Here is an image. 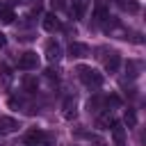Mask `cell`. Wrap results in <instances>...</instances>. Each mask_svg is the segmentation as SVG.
I'll return each mask as SVG.
<instances>
[{
    "label": "cell",
    "mask_w": 146,
    "mask_h": 146,
    "mask_svg": "<svg viewBox=\"0 0 146 146\" xmlns=\"http://www.w3.org/2000/svg\"><path fill=\"white\" fill-rule=\"evenodd\" d=\"M78 75H80L82 84L89 87V89H98L103 84V75L98 71H94L91 66H78Z\"/></svg>",
    "instance_id": "6da1fadb"
},
{
    "label": "cell",
    "mask_w": 146,
    "mask_h": 146,
    "mask_svg": "<svg viewBox=\"0 0 146 146\" xmlns=\"http://www.w3.org/2000/svg\"><path fill=\"white\" fill-rule=\"evenodd\" d=\"M39 66V57L34 50H25L21 57H18V68L21 71H34Z\"/></svg>",
    "instance_id": "7a4b0ae2"
},
{
    "label": "cell",
    "mask_w": 146,
    "mask_h": 146,
    "mask_svg": "<svg viewBox=\"0 0 146 146\" xmlns=\"http://www.w3.org/2000/svg\"><path fill=\"white\" fill-rule=\"evenodd\" d=\"M46 139V132L43 130H30L23 139V146H41V141Z\"/></svg>",
    "instance_id": "3957f363"
},
{
    "label": "cell",
    "mask_w": 146,
    "mask_h": 146,
    "mask_svg": "<svg viewBox=\"0 0 146 146\" xmlns=\"http://www.w3.org/2000/svg\"><path fill=\"white\" fill-rule=\"evenodd\" d=\"M21 125H18V121L16 119H11V116H0V135H11V132H16Z\"/></svg>",
    "instance_id": "277c9868"
},
{
    "label": "cell",
    "mask_w": 146,
    "mask_h": 146,
    "mask_svg": "<svg viewBox=\"0 0 146 146\" xmlns=\"http://www.w3.org/2000/svg\"><path fill=\"white\" fill-rule=\"evenodd\" d=\"M68 55L71 57H89L91 55V50H89V46H84V43H78V41H73L71 46H68Z\"/></svg>",
    "instance_id": "5b68a950"
},
{
    "label": "cell",
    "mask_w": 146,
    "mask_h": 146,
    "mask_svg": "<svg viewBox=\"0 0 146 146\" xmlns=\"http://www.w3.org/2000/svg\"><path fill=\"white\" fill-rule=\"evenodd\" d=\"M46 57H48V62H57L62 57V46L57 41H48L46 43Z\"/></svg>",
    "instance_id": "8992f818"
},
{
    "label": "cell",
    "mask_w": 146,
    "mask_h": 146,
    "mask_svg": "<svg viewBox=\"0 0 146 146\" xmlns=\"http://www.w3.org/2000/svg\"><path fill=\"white\" fill-rule=\"evenodd\" d=\"M119 66H121V57H119L116 52H110V57L105 59V71H107V73H116Z\"/></svg>",
    "instance_id": "52a82bcc"
},
{
    "label": "cell",
    "mask_w": 146,
    "mask_h": 146,
    "mask_svg": "<svg viewBox=\"0 0 146 146\" xmlns=\"http://www.w3.org/2000/svg\"><path fill=\"white\" fill-rule=\"evenodd\" d=\"M43 30H48V32L59 30V21H57L55 14H46V16H43Z\"/></svg>",
    "instance_id": "ba28073f"
},
{
    "label": "cell",
    "mask_w": 146,
    "mask_h": 146,
    "mask_svg": "<svg viewBox=\"0 0 146 146\" xmlns=\"http://www.w3.org/2000/svg\"><path fill=\"white\" fill-rule=\"evenodd\" d=\"M112 137H114V141H116V146H123L125 144V130L114 121V125H112Z\"/></svg>",
    "instance_id": "9c48e42d"
},
{
    "label": "cell",
    "mask_w": 146,
    "mask_h": 146,
    "mask_svg": "<svg viewBox=\"0 0 146 146\" xmlns=\"http://www.w3.org/2000/svg\"><path fill=\"white\" fill-rule=\"evenodd\" d=\"M87 5H89V0H73V7H71L73 16L75 18H82L84 11H87Z\"/></svg>",
    "instance_id": "30bf717a"
},
{
    "label": "cell",
    "mask_w": 146,
    "mask_h": 146,
    "mask_svg": "<svg viewBox=\"0 0 146 146\" xmlns=\"http://www.w3.org/2000/svg\"><path fill=\"white\" fill-rule=\"evenodd\" d=\"M116 5H119L123 11H130V14H137V11H139V2H137V0H116Z\"/></svg>",
    "instance_id": "8fae6325"
},
{
    "label": "cell",
    "mask_w": 146,
    "mask_h": 146,
    "mask_svg": "<svg viewBox=\"0 0 146 146\" xmlns=\"http://www.w3.org/2000/svg\"><path fill=\"white\" fill-rule=\"evenodd\" d=\"M112 125H114L112 114H100V116L96 119V128H100V130H107V128H112Z\"/></svg>",
    "instance_id": "7c38bea8"
},
{
    "label": "cell",
    "mask_w": 146,
    "mask_h": 146,
    "mask_svg": "<svg viewBox=\"0 0 146 146\" xmlns=\"http://www.w3.org/2000/svg\"><path fill=\"white\" fill-rule=\"evenodd\" d=\"M23 89H25L27 94H34V91L39 89V84H36V78H32V75H25V78H23Z\"/></svg>",
    "instance_id": "4fadbf2b"
},
{
    "label": "cell",
    "mask_w": 146,
    "mask_h": 146,
    "mask_svg": "<svg viewBox=\"0 0 146 146\" xmlns=\"http://www.w3.org/2000/svg\"><path fill=\"white\" fill-rule=\"evenodd\" d=\"M64 116L66 119H73L75 116V98H66L64 100Z\"/></svg>",
    "instance_id": "5bb4252c"
},
{
    "label": "cell",
    "mask_w": 146,
    "mask_h": 146,
    "mask_svg": "<svg viewBox=\"0 0 146 146\" xmlns=\"http://www.w3.org/2000/svg\"><path fill=\"white\" fill-rule=\"evenodd\" d=\"M14 11L9 9V7H5V9H0V23H5V25H9V23H14Z\"/></svg>",
    "instance_id": "9a60e30c"
},
{
    "label": "cell",
    "mask_w": 146,
    "mask_h": 146,
    "mask_svg": "<svg viewBox=\"0 0 146 146\" xmlns=\"http://www.w3.org/2000/svg\"><path fill=\"white\" fill-rule=\"evenodd\" d=\"M123 121H125V125H128V128H135V125H137V114H135V110H125Z\"/></svg>",
    "instance_id": "2e32d148"
},
{
    "label": "cell",
    "mask_w": 146,
    "mask_h": 146,
    "mask_svg": "<svg viewBox=\"0 0 146 146\" xmlns=\"http://www.w3.org/2000/svg\"><path fill=\"white\" fill-rule=\"evenodd\" d=\"M94 18H96V21H105V18H110V11H107V7L98 5V7L94 9Z\"/></svg>",
    "instance_id": "e0dca14e"
},
{
    "label": "cell",
    "mask_w": 146,
    "mask_h": 146,
    "mask_svg": "<svg viewBox=\"0 0 146 146\" xmlns=\"http://www.w3.org/2000/svg\"><path fill=\"white\" fill-rule=\"evenodd\" d=\"M0 78H2V82H5V84H9V82H11V68H9L7 64H0Z\"/></svg>",
    "instance_id": "ac0fdd59"
},
{
    "label": "cell",
    "mask_w": 146,
    "mask_h": 146,
    "mask_svg": "<svg viewBox=\"0 0 146 146\" xmlns=\"http://www.w3.org/2000/svg\"><path fill=\"white\" fill-rule=\"evenodd\" d=\"M100 103H103V100H100V98H98V96H94V98H91V100H89V103H87V107H89V112H91V110H94V112H96V110H98V107H100Z\"/></svg>",
    "instance_id": "d6986e66"
},
{
    "label": "cell",
    "mask_w": 146,
    "mask_h": 146,
    "mask_svg": "<svg viewBox=\"0 0 146 146\" xmlns=\"http://www.w3.org/2000/svg\"><path fill=\"white\" fill-rule=\"evenodd\" d=\"M21 105H23L21 98H9V107H21Z\"/></svg>",
    "instance_id": "ffe728a7"
},
{
    "label": "cell",
    "mask_w": 146,
    "mask_h": 146,
    "mask_svg": "<svg viewBox=\"0 0 146 146\" xmlns=\"http://www.w3.org/2000/svg\"><path fill=\"white\" fill-rule=\"evenodd\" d=\"M52 9H64V0H50Z\"/></svg>",
    "instance_id": "44dd1931"
},
{
    "label": "cell",
    "mask_w": 146,
    "mask_h": 146,
    "mask_svg": "<svg viewBox=\"0 0 146 146\" xmlns=\"http://www.w3.org/2000/svg\"><path fill=\"white\" fill-rule=\"evenodd\" d=\"M46 78H48V80H55V82H57V73H55L52 68H48V71H46Z\"/></svg>",
    "instance_id": "7402d4cb"
},
{
    "label": "cell",
    "mask_w": 146,
    "mask_h": 146,
    "mask_svg": "<svg viewBox=\"0 0 146 146\" xmlns=\"http://www.w3.org/2000/svg\"><path fill=\"white\" fill-rule=\"evenodd\" d=\"M128 68H130V75H137V64L135 62H128Z\"/></svg>",
    "instance_id": "603a6c76"
},
{
    "label": "cell",
    "mask_w": 146,
    "mask_h": 146,
    "mask_svg": "<svg viewBox=\"0 0 146 146\" xmlns=\"http://www.w3.org/2000/svg\"><path fill=\"white\" fill-rule=\"evenodd\" d=\"M119 103H121V100H119L116 96H110V98H107V105H119Z\"/></svg>",
    "instance_id": "cb8c5ba5"
},
{
    "label": "cell",
    "mask_w": 146,
    "mask_h": 146,
    "mask_svg": "<svg viewBox=\"0 0 146 146\" xmlns=\"http://www.w3.org/2000/svg\"><path fill=\"white\" fill-rule=\"evenodd\" d=\"M5 46H7V36L0 32V48H5Z\"/></svg>",
    "instance_id": "d4e9b609"
},
{
    "label": "cell",
    "mask_w": 146,
    "mask_h": 146,
    "mask_svg": "<svg viewBox=\"0 0 146 146\" xmlns=\"http://www.w3.org/2000/svg\"><path fill=\"white\" fill-rule=\"evenodd\" d=\"M14 2H32V0H14Z\"/></svg>",
    "instance_id": "484cf974"
},
{
    "label": "cell",
    "mask_w": 146,
    "mask_h": 146,
    "mask_svg": "<svg viewBox=\"0 0 146 146\" xmlns=\"http://www.w3.org/2000/svg\"><path fill=\"white\" fill-rule=\"evenodd\" d=\"M46 146H50V144H46Z\"/></svg>",
    "instance_id": "4316f807"
},
{
    "label": "cell",
    "mask_w": 146,
    "mask_h": 146,
    "mask_svg": "<svg viewBox=\"0 0 146 146\" xmlns=\"http://www.w3.org/2000/svg\"><path fill=\"white\" fill-rule=\"evenodd\" d=\"M98 146H100V144H98Z\"/></svg>",
    "instance_id": "83f0119b"
}]
</instances>
